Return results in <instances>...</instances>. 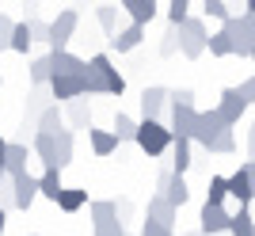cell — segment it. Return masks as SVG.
Instances as JSON below:
<instances>
[{"mask_svg": "<svg viewBox=\"0 0 255 236\" xmlns=\"http://www.w3.org/2000/svg\"><path fill=\"white\" fill-rule=\"evenodd\" d=\"M126 92V76L118 73L107 54L88 57L84 69V96H122Z\"/></svg>", "mask_w": 255, "mask_h": 236, "instance_id": "6da1fadb", "label": "cell"}, {"mask_svg": "<svg viewBox=\"0 0 255 236\" xmlns=\"http://www.w3.org/2000/svg\"><path fill=\"white\" fill-rule=\"evenodd\" d=\"M171 129L164 126V122H137V141H133V145H137L141 152H145V156H164V152L171 149Z\"/></svg>", "mask_w": 255, "mask_h": 236, "instance_id": "7a4b0ae2", "label": "cell"}, {"mask_svg": "<svg viewBox=\"0 0 255 236\" xmlns=\"http://www.w3.org/2000/svg\"><path fill=\"white\" fill-rule=\"evenodd\" d=\"M225 34L233 38V57H252L255 50V15H233L229 23H221Z\"/></svg>", "mask_w": 255, "mask_h": 236, "instance_id": "3957f363", "label": "cell"}, {"mask_svg": "<svg viewBox=\"0 0 255 236\" xmlns=\"http://www.w3.org/2000/svg\"><path fill=\"white\" fill-rule=\"evenodd\" d=\"M206 46H210V31H206V23L198 19V15H191V19L179 27V54L183 57H202Z\"/></svg>", "mask_w": 255, "mask_h": 236, "instance_id": "277c9868", "label": "cell"}, {"mask_svg": "<svg viewBox=\"0 0 255 236\" xmlns=\"http://www.w3.org/2000/svg\"><path fill=\"white\" fill-rule=\"evenodd\" d=\"M92 210V233L96 236H126L122 221H118V202H88Z\"/></svg>", "mask_w": 255, "mask_h": 236, "instance_id": "5b68a950", "label": "cell"}, {"mask_svg": "<svg viewBox=\"0 0 255 236\" xmlns=\"http://www.w3.org/2000/svg\"><path fill=\"white\" fill-rule=\"evenodd\" d=\"M76 27H80V15H76V8L57 11V19L50 23V54H61V50H69V42H73Z\"/></svg>", "mask_w": 255, "mask_h": 236, "instance_id": "8992f818", "label": "cell"}, {"mask_svg": "<svg viewBox=\"0 0 255 236\" xmlns=\"http://www.w3.org/2000/svg\"><path fill=\"white\" fill-rule=\"evenodd\" d=\"M221 133H229V126H225L221 122V115H217V111H198V126H194V145H202L206 152H213V145H217V137H221Z\"/></svg>", "mask_w": 255, "mask_h": 236, "instance_id": "52a82bcc", "label": "cell"}, {"mask_svg": "<svg viewBox=\"0 0 255 236\" xmlns=\"http://www.w3.org/2000/svg\"><path fill=\"white\" fill-rule=\"evenodd\" d=\"M156 194H164L168 198L171 210H179V206H187V198H191V187H187V179L175 172H160L156 175Z\"/></svg>", "mask_w": 255, "mask_h": 236, "instance_id": "ba28073f", "label": "cell"}, {"mask_svg": "<svg viewBox=\"0 0 255 236\" xmlns=\"http://www.w3.org/2000/svg\"><path fill=\"white\" fill-rule=\"evenodd\" d=\"M171 111V137H194V126H198V111L194 103H168Z\"/></svg>", "mask_w": 255, "mask_h": 236, "instance_id": "9c48e42d", "label": "cell"}, {"mask_svg": "<svg viewBox=\"0 0 255 236\" xmlns=\"http://www.w3.org/2000/svg\"><path fill=\"white\" fill-rule=\"evenodd\" d=\"M8 183H11V202H15V210H31L34 198H38V175L19 172L15 179H8Z\"/></svg>", "mask_w": 255, "mask_h": 236, "instance_id": "30bf717a", "label": "cell"}, {"mask_svg": "<svg viewBox=\"0 0 255 236\" xmlns=\"http://www.w3.org/2000/svg\"><path fill=\"white\" fill-rule=\"evenodd\" d=\"M164 107H168V88L149 84L145 92H141V122H160Z\"/></svg>", "mask_w": 255, "mask_h": 236, "instance_id": "8fae6325", "label": "cell"}, {"mask_svg": "<svg viewBox=\"0 0 255 236\" xmlns=\"http://www.w3.org/2000/svg\"><path fill=\"white\" fill-rule=\"evenodd\" d=\"M198 221H202V225H198L202 236H221V233H229L233 214H229L225 206H202V217H198Z\"/></svg>", "mask_w": 255, "mask_h": 236, "instance_id": "7c38bea8", "label": "cell"}, {"mask_svg": "<svg viewBox=\"0 0 255 236\" xmlns=\"http://www.w3.org/2000/svg\"><path fill=\"white\" fill-rule=\"evenodd\" d=\"M50 88H31L27 92V107H23V129H34L38 126V118H42V111L50 107Z\"/></svg>", "mask_w": 255, "mask_h": 236, "instance_id": "4fadbf2b", "label": "cell"}, {"mask_svg": "<svg viewBox=\"0 0 255 236\" xmlns=\"http://www.w3.org/2000/svg\"><path fill=\"white\" fill-rule=\"evenodd\" d=\"M50 96L57 99V103H73V99H88L84 96V76H53L50 80Z\"/></svg>", "mask_w": 255, "mask_h": 236, "instance_id": "5bb4252c", "label": "cell"}, {"mask_svg": "<svg viewBox=\"0 0 255 236\" xmlns=\"http://www.w3.org/2000/svg\"><path fill=\"white\" fill-rule=\"evenodd\" d=\"M46 57H50V73L53 76H84V69H88L84 57L69 54V50H61V54H46ZM53 76H50V80H53Z\"/></svg>", "mask_w": 255, "mask_h": 236, "instance_id": "9a60e30c", "label": "cell"}, {"mask_svg": "<svg viewBox=\"0 0 255 236\" xmlns=\"http://www.w3.org/2000/svg\"><path fill=\"white\" fill-rule=\"evenodd\" d=\"M213 111L221 115V122H225V126L233 129L236 122L244 118V111H248V107H244V103H240V96H236V88H225V92H221V103H217V107H213Z\"/></svg>", "mask_w": 255, "mask_h": 236, "instance_id": "2e32d148", "label": "cell"}, {"mask_svg": "<svg viewBox=\"0 0 255 236\" xmlns=\"http://www.w3.org/2000/svg\"><path fill=\"white\" fill-rule=\"evenodd\" d=\"M34 156L42 160V168H57V133H34L31 137ZM61 172V168H57Z\"/></svg>", "mask_w": 255, "mask_h": 236, "instance_id": "e0dca14e", "label": "cell"}, {"mask_svg": "<svg viewBox=\"0 0 255 236\" xmlns=\"http://www.w3.org/2000/svg\"><path fill=\"white\" fill-rule=\"evenodd\" d=\"M118 8L129 15V23H137V27H149L156 19V0H122Z\"/></svg>", "mask_w": 255, "mask_h": 236, "instance_id": "ac0fdd59", "label": "cell"}, {"mask_svg": "<svg viewBox=\"0 0 255 236\" xmlns=\"http://www.w3.org/2000/svg\"><path fill=\"white\" fill-rule=\"evenodd\" d=\"M194 141H187V137H175L171 141V172L175 175H187L191 172V164H194Z\"/></svg>", "mask_w": 255, "mask_h": 236, "instance_id": "d6986e66", "label": "cell"}, {"mask_svg": "<svg viewBox=\"0 0 255 236\" xmlns=\"http://www.w3.org/2000/svg\"><path fill=\"white\" fill-rule=\"evenodd\" d=\"M19 172H27V141H8V152H4V175L15 179Z\"/></svg>", "mask_w": 255, "mask_h": 236, "instance_id": "ffe728a7", "label": "cell"}, {"mask_svg": "<svg viewBox=\"0 0 255 236\" xmlns=\"http://www.w3.org/2000/svg\"><path fill=\"white\" fill-rule=\"evenodd\" d=\"M65 122H69V129H92V103L88 99H73L69 107H65Z\"/></svg>", "mask_w": 255, "mask_h": 236, "instance_id": "44dd1931", "label": "cell"}, {"mask_svg": "<svg viewBox=\"0 0 255 236\" xmlns=\"http://www.w3.org/2000/svg\"><path fill=\"white\" fill-rule=\"evenodd\" d=\"M141 38H145V27H137V23H129V27H122V31L111 38V50L115 54H129V50H137Z\"/></svg>", "mask_w": 255, "mask_h": 236, "instance_id": "7402d4cb", "label": "cell"}, {"mask_svg": "<svg viewBox=\"0 0 255 236\" xmlns=\"http://www.w3.org/2000/svg\"><path fill=\"white\" fill-rule=\"evenodd\" d=\"M229 198H236V202H240V210L252 202V179H248V168H244V164L229 175Z\"/></svg>", "mask_w": 255, "mask_h": 236, "instance_id": "603a6c76", "label": "cell"}, {"mask_svg": "<svg viewBox=\"0 0 255 236\" xmlns=\"http://www.w3.org/2000/svg\"><path fill=\"white\" fill-rule=\"evenodd\" d=\"M175 214H179V210H171L164 194H152V198H149V210H145V221H160V225H171V229H175Z\"/></svg>", "mask_w": 255, "mask_h": 236, "instance_id": "cb8c5ba5", "label": "cell"}, {"mask_svg": "<svg viewBox=\"0 0 255 236\" xmlns=\"http://www.w3.org/2000/svg\"><path fill=\"white\" fill-rule=\"evenodd\" d=\"M61 129H65V111H61V103H50L42 111V118H38L34 133H61Z\"/></svg>", "mask_w": 255, "mask_h": 236, "instance_id": "d4e9b609", "label": "cell"}, {"mask_svg": "<svg viewBox=\"0 0 255 236\" xmlns=\"http://www.w3.org/2000/svg\"><path fill=\"white\" fill-rule=\"evenodd\" d=\"M53 206H57L61 214H76V210H84V206H88V191H84V187H65L61 198H57Z\"/></svg>", "mask_w": 255, "mask_h": 236, "instance_id": "484cf974", "label": "cell"}, {"mask_svg": "<svg viewBox=\"0 0 255 236\" xmlns=\"http://www.w3.org/2000/svg\"><path fill=\"white\" fill-rule=\"evenodd\" d=\"M61 191H65L61 172H57V168H46V172L38 175V194H42V198H50V202H57V198H61Z\"/></svg>", "mask_w": 255, "mask_h": 236, "instance_id": "4316f807", "label": "cell"}, {"mask_svg": "<svg viewBox=\"0 0 255 236\" xmlns=\"http://www.w3.org/2000/svg\"><path fill=\"white\" fill-rule=\"evenodd\" d=\"M88 141H92V152H96V156H111V152L118 149V137L115 133H111V129H88Z\"/></svg>", "mask_w": 255, "mask_h": 236, "instance_id": "83f0119b", "label": "cell"}, {"mask_svg": "<svg viewBox=\"0 0 255 236\" xmlns=\"http://www.w3.org/2000/svg\"><path fill=\"white\" fill-rule=\"evenodd\" d=\"M229 236H255V214L252 210H236L233 221H229Z\"/></svg>", "mask_w": 255, "mask_h": 236, "instance_id": "f1b7e54d", "label": "cell"}, {"mask_svg": "<svg viewBox=\"0 0 255 236\" xmlns=\"http://www.w3.org/2000/svg\"><path fill=\"white\" fill-rule=\"evenodd\" d=\"M111 133L118 137V145H122V141H137V118H129V115L118 111V115H115V129H111Z\"/></svg>", "mask_w": 255, "mask_h": 236, "instance_id": "f546056e", "label": "cell"}, {"mask_svg": "<svg viewBox=\"0 0 255 236\" xmlns=\"http://www.w3.org/2000/svg\"><path fill=\"white\" fill-rule=\"evenodd\" d=\"M118 11H122L118 4H99V8H96V19H99V27H103V31L111 34V38L118 34Z\"/></svg>", "mask_w": 255, "mask_h": 236, "instance_id": "4dcf8cb0", "label": "cell"}, {"mask_svg": "<svg viewBox=\"0 0 255 236\" xmlns=\"http://www.w3.org/2000/svg\"><path fill=\"white\" fill-rule=\"evenodd\" d=\"M73 145H76V133L73 129H61V133H57V168H69V164H73Z\"/></svg>", "mask_w": 255, "mask_h": 236, "instance_id": "1f68e13d", "label": "cell"}, {"mask_svg": "<svg viewBox=\"0 0 255 236\" xmlns=\"http://www.w3.org/2000/svg\"><path fill=\"white\" fill-rule=\"evenodd\" d=\"M225 198H229V175H213L210 191H206V206H225Z\"/></svg>", "mask_w": 255, "mask_h": 236, "instance_id": "d6a6232c", "label": "cell"}, {"mask_svg": "<svg viewBox=\"0 0 255 236\" xmlns=\"http://www.w3.org/2000/svg\"><path fill=\"white\" fill-rule=\"evenodd\" d=\"M31 27H27V19L23 23H15V27H11V46L8 50H15V54H27V50H31Z\"/></svg>", "mask_w": 255, "mask_h": 236, "instance_id": "836d02e7", "label": "cell"}, {"mask_svg": "<svg viewBox=\"0 0 255 236\" xmlns=\"http://www.w3.org/2000/svg\"><path fill=\"white\" fill-rule=\"evenodd\" d=\"M206 50H210L213 57H233V38L225 34V27L210 34V46H206Z\"/></svg>", "mask_w": 255, "mask_h": 236, "instance_id": "e575fe53", "label": "cell"}, {"mask_svg": "<svg viewBox=\"0 0 255 236\" xmlns=\"http://www.w3.org/2000/svg\"><path fill=\"white\" fill-rule=\"evenodd\" d=\"M50 57H34L31 61V84L34 88H50Z\"/></svg>", "mask_w": 255, "mask_h": 236, "instance_id": "d590c367", "label": "cell"}, {"mask_svg": "<svg viewBox=\"0 0 255 236\" xmlns=\"http://www.w3.org/2000/svg\"><path fill=\"white\" fill-rule=\"evenodd\" d=\"M187 19H191V4H187V0H171L168 4V23L171 27H183Z\"/></svg>", "mask_w": 255, "mask_h": 236, "instance_id": "8d00e7d4", "label": "cell"}, {"mask_svg": "<svg viewBox=\"0 0 255 236\" xmlns=\"http://www.w3.org/2000/svg\"><path fill=\"white\" fill-rule=\"evenodd\" d=\"M229 8H233V4H225V0H206V4H202L206 15H210V19H221V23L233 19V11H229Z\"/></svg>", "mask_w": 255, "mask_h": 236, "instance_id": "74e56055", "label": "cell"}, {"mask_svg": "<svg viewBox=\"0 0 255 236\" xmlns=\"http://www.w3.org/2000/svg\"><path fill=\"white\" fill-rule=\"evenodd\" d=\"M175 50H179V27H168L164 42H160V57H171Z\"/></svg>", "mask_w": 255, "mask_h": 236, "instance_id": "f35d334b", "label": "cell"}, {"mask_svg": "<svg viewBox=\"0 0 255 236\" xmlns=\"http://www.w3.org/2000/svg\"><path fill=\"white\" fill-rule=\"evenodd\" d=\"M27 27H31V38H34V42H50V23H42L38 15H31Z\"/></svg>", "mask_w": 255, "mask_h": 236, "instance_id": "ab89813d", "label": "cell"}, {"mask_svg": "<svg viewBox=\"0 0 255 236\" xmlns=\"http://www.w3.org/2000/svg\"><path fill=\"white\" fill-rule=\"evenodd\" d=\"M137 236H175V229L160 225V221H141V233Z\"/></svg>", "mask_w": 255, "mask_h": 236, "instance_id": "60d3db41", "label": "cell"}, {"mask_svg": "<svg viewBox=\"0 0 255 236\" xmlns=\"http://www.w3.org/2000/svg\"><path fill=\"white\" fill-rule=\"evenodd\" d=\"M236 96H240V103H244V107H252V103H255V76H248L244 84L236 88Z\"/></svg>", "mask_w": 255, "mask_h": 236, "instance_id": "b9f144b4", "label": "cell"}, {"mask_svg": "<svg viewBox=\"0 0 255 236\" xmlns=\"http://www.w3.org/2000/svg\"><path fill=\"white\" fill-rule=\"evenodd\" d=\"M11 27H15V23L0 11V50H8V46H11Z\"/></svg>", "mask_w": 255, "mask_h": 236, "instance_id": "7bdbcfd3", "label": "cell"}, {"mask_svg": "<svg viewBox=\"0 0 255 236\" xmlns=\"http://www.w3.org/2000/svg\"><path fill=\"white\" fill-rule=\"evenodd\" d=\"M168 103H194V92L191 88H175V92H168Z\"/></svg>", "mask_w": 255, "mask_h": 236, "instance_id": "ee69618b", "label": "cell"}, {"mask_svg": "<svg viewBox=\"0 0 255 236\" xmlns=\"http://www.w3.org/2000/svg\"><path fill=\"white\" fill-rule=\"evenodd\" d=\"M248 156L255 160V118H252V126H248Z\"/></svg>", "mask_w": 255, "mask_h": 236, "instance_id": "f6af8a7d", "label": "cell"}, {"mask_svg": "<svg viewBox=\"0 0 255 236\" xmlns=\"http://www.w3.org/2000/svg\"><path fill=\"white\" fill-rule=\"evenodd\" d=\"M244 168H248V179H252V202H255V160H244Z\"/></svg>", "mask_w": 255, "mask_h": 236, "instance_id": "bcb514c9", "label": "cell"}, {"mask_svg": "<svg viewBox=\"0 0 255 236\" xmlns=\"http://www.w3.org/2000/svg\"><path fill=\"white\" fill-rule=\"evenodd\" d=\"M244 15H255V0H244Z\"/></svg>", "mask_w": 255, "mask_h": 236, "instance_id": "7dc6e473", "label": "cell"}, {"mask_svg": "<svg viewBox=\"0 0 255 236\" xmlns=\"http://www.w3.org/2000/svg\"><path fill=\"white\" fill-rule=\"evenodd\" d=\"M4 152H8V141L0 137V168H4Z\"/></svg>", "mask_w": 255, "mask_h": 236, "instance_id": "c3c4849f", "label": "cell"}, {"mask_svg": "<svg viewBox=\"0 0 255 236\" xmlns=\"http://www.w3.org/2000/svg\"><path fill=\"white\" fill-rule=\"evenodd\" d=\"M4 225H8V214H4V210H0V236H4Z\"/></svg>", "mask_w": 255, "mask_h": 236, "instance_id": "681fc988", "label": "cell"}, {"mask_svg": "<svg viewBox=\"0 0 255 236\" xmlns=\"http://www.w3.org/2000/svg\"><path fill=\"white\" fill-rule=\"evenodd\" d=\"M4 183H8V175H4V168H0V187H4Z\"/></svg>", "mask_w": 255, "mask_h": 236, "instance_id": "f907efd6", "label": "cell"}, {"mask_svg": "<svg viewBox=\"0 0 255 236\" xmlns=\"http://www.w3.org/2000/svg\"><path fill=\"white\" fill-rule=\"evenodd\" d=\"M183 236H202V233H183Z\"/></svg>", "mask_w": 255, "mask_h": 236, "instance_id": "816d5d0a", "label": "cell"}, {"mask_svg": "<svg viewBox=\"0 0 255 236\" xmlns=\"http://www.w3.org/2000/svg\"><path fill=\"white\" fill-rule=\"evenodd\" d=\"M0 88H4V80H0Z\"/></svg>", "mask_w": 255, "mask_h": 236, "instance_id": "f5cc1de1", "label": "cell"}, {"mask_svg": "<svg viewBox=\"0 0 255 236\" xmlns=\"http://www.w3.org/2000/svg\"><path fill=\"white\" fill-rule=\"evenodd\" d=\"M252 57H255V50H252Z\"/></svg>", "mask_w": 255, "mask_h": 236, "instance_id": "db71d44e", "label": "cell"}, {"mask_svg": "<svg viewBox=\"0 0 255 236\" xmlns=\"http://www.w3.org/2000/svg\"><path fill=\"white\" fill-rule=\"evenodd\" d=\"M31 236H38V233H31Z\"/></svg>", "mask_w": 255, "mask_h": 236, "instance_id": "11a10c76", "label": "cell"}, {"mask_svg": "<svg viewBox=\"0 0 255 236\" xmlns=\"http://www.w3.org/2000/svg\"><path fill=\"white\" fill-rule=\"evenodd\" d=\"M126 236H129V233H126Z\"/></svg>", "mask_w": 255, "mask_h": 236, "instance_id": "9f6ffc18", "label": "cell"}]
</instances>
